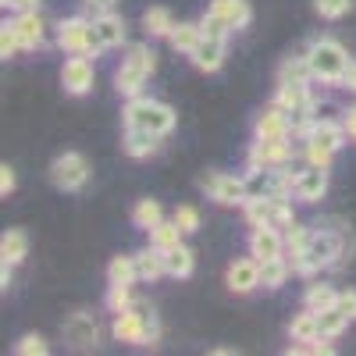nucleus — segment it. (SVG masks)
I'll return each mask as SVG.
<instances>
[{
	"mask_svg": "<svg viewBox=\"0 0 356 356\" xmlns=\"http://www.w3.org/2000/svg\"><path fill=\"white\" fill-rule=\"evenodd\" d=\"M164 264H168V275H171V278H189V275L196 271V257H193V250H189L186 243L164 250Z\"/></svg>",
	"mask_w": 356,
	"mask_h": 356,
	"instance_id": "a878e982",
	"label": "nucleus"
},
{
	"mask_svg": "<svg viewBox=\"0 0 356 356\" xmlns=\"http://www.w3.org/2000/svg\"><path fill=\"white\" fill-rule=\"evenodd\" d=\"M250 253L257 260H275V257H285V232L282 228H250Z\"/></svg>",
	"mask_w": 356,
	"mask_h": 356,
	"instance_id": "ddd939ff",
	"label": "nucleus"
},
{
	"mask_svg": "<svg viewBox=\"0 0 356 356\" xmlns=\"http://www.w3.org/2000/svg\"><path fill=\"white\" fill-rule=\"evenodd\" d=\"M161 221H164V207H161L157 200H139V203L132 207V225H136V228L150 232V228H157Z\"/></svg>",
	"mask_w": 356,
	"mask_h": 356,
	"instance_id": "473e14b6",
	"label": "nucleus"
},
{
	"mask_svg": "<svg viewBox=\"0 0 356 356\" xmlns=\"http://www.w3.org/2000/svg\"><path fill=\"white\" fill-rule=\"evenodd\" d=\"M349 321H356V289H346V292H339V303H335Z\"/></svg>",
	"mask_w": 356,
	"mask_h": 356,
	"instance_id": "49530a36",
	"label": "nucleus"
},
{
	"mask_svg": "<svg viewBox=\"0 0 356 356\" xmlns=\"http://www.w3.org/2000/svg\"><path fill=\"white\" fill-rule=\"evenodd\" d=\"M310 235H314V228H307V225H300V221H296L292 228H285V253H289V257L303 253L307 243H310Z\"/></svg>",
	"mask_w": 356,
	"mask_h": 356,
	"instance_id": "c9c22d12",
	"label": "nucleus"
},
{
	"mask_svg": "<svg viewBox=\"0 0 356 356\" xmlns=\"http://www.w3.org/2000/svg\"><path fill=\"white\" fill-rule=\"evenodd\" d=\"M225 282H228V289H232L235 296H246V292L260 289V260H257L253 253L243 257V260H235V264L228 267Z\"/></svg>",
	"mask_w": 356,
	"mask_h": 356,
	"instance_id": "2eb2a0df",
	"label": "nucleus"
},
{
	"mask_svg": "<svg viewBox=\"0 0 356 356\" xmlns=\"http://www.w3.org/2000/svg\"><path fill=\"white\" fill-rule=\"evenodd\" d=\"M342 125H346V132H349V139L356 143V107H349V111H342Z\"/></svg>",
	"mask_w": 356,
	"mask_h": 356,
	"instance_id": "8fccbe9b",
	"label": "nucleus"
},
{
	"mask_svg": "<svg viewBox=\"0 0 356 356\" xmlns=\"http://www.w3.org/2000/svg\"><path fill=\"white\" fill-rule=\"evenodd\" d=\"M8 25L18 33V40H22L25 50H43L47 47V22H43L40 11H18Z\"/></svg>",
	"mask_w": 356,
	"mask_h": 356,
	"instance_id": "9b49d317",
	"label": "nucleus"
},
{
	"mask_svg": "<svg viewBox=\"0 0 356 356\" xmlns=\"http://www.w3.org/2000/svg\"><path fill=\"white\" fill-rule=\"evenodd\" d=\"M57 47L65 54H86V57H100L104 54V43L97 36V25L89 15H72V18H61L57 22Z\"/></svg>",
	"mask_w": 356,
	"mask_h": 356,
	"instance_id": "39448f33",
	"label": "nucleus"
},
{
	"mask_svg": "<svg viewBox=\"0 0 356 356\" xmlns=\"http://www.w3.org/2000/svg\"><path fill=\"white\" fill-rule=\"evenodd\" d=\"M314 11L324 18V22H339L353 11V0H314Z\"/></svg>",
	"mask_w": 356,
	"mask_h": 356,
	"instance_id": "4c0bfd02",
	"label": "nucleus"
},
{
	"mask_svg": "<svg viewBox=\"0 0 356 356\" xmlns=\"http://www.w3.org/2000/svg\"><path fill=\"white\" fill-rule=\"evenodd\" d=\"M317 328H321V339H339L349 328V317L339 307H328V310L317 314Z\"/></svg>",
	"mask_w": 356,
	"mask_h": 356,
	"instance_id": "72a5a7b5",
	"label": "nucleus"
},
{
	"mask_svg": "<svg viewBox=\"0 0 356 356\" xmlns=\"http://www.w3.org/2000/svg\"><path fill=\"white\" fill-rule=\"evenodd\" d=\"M211 11L221 15L228 22L232 33H239V29H246L253 22V8H250V0H211Z\"/></svg>",
	"mask_w": 356,
	"mask_h": 356,
	"instance_id": "412c9836",
	"label": "nucleus"
},
{
	"mask_svg": "<svg viewBox=\"0 0 356 356\" xmlns=\"http://www.w3.org/2000/svg\"><path fill=\"white\" fill-rule=\"evenodd\" d=\"M15 186H18V178H15V168L11 164H4V168H0V196H11L15 193Z\"/></svg>",
	"mask_w": 356,
	"mask_h": 356,
	"instance_id": "de8ad7c7",
	"label": "nucleus"
},
{
	"mask_svg": "<svg viewBox=\"0 0 356 356\" xmlns=\"http://www.w3.org/2000/svg\"><path fill=\"white\" fill-rule=\"evenodd\" d=\"M307 61H310L314 82H321V86H339L353 57H349V50H346L339 40L317 36V40L307 47Z\"/></svg>",
	"mask_w": 356,
	"mask_h": 356,
	"instance_id": "20e7f679",
	"label": "nucleus"
},
{
	"mask_svg": "<svg viewBox=\"0 0 356 356\" xmlns=\"http://www.w3.org/2000/svg\"><path fill=\"white\" fill-rule=\"evenodd\" d=\"M171 218L178 221V228H182L186 235L200 232V211H196V207H189V203H182V207H175V214H171Z\"/></svg>",
	"mask_w": 356,
	"mask_h": 356,
	"instance_id": "79ce46f5",
	"label": "nucleus"
},
{
	"mask_svg": "<svg viewBox=\"0 0 356 356\" xmlns=\"http://www.w3.org/2000/svg\"><path fill=\"white\" fill-rule=\"evenodd\" d=\"M200 189L211 196L218 207H243V203L250 200L246 178L228 175V171H207V175L200 178Z\"/></svg>",
	"mask_w": 356,
	"mask_h": 356,
	"instance_id": "423d86ee",
	"label": "nucleus"
},
{
	"mask_svg": "<svg viewBox=\"0 0 356 356\" xmlns=\"http://www.w3.org/2000/svg\"><path fill=\"white\" fill-rule=\"evenodd\" d=\"M303 157L314 168H332V161H335V154L324 150V146H317V143H303Z\"/></svg>",
	"mask_w": 356,
	"mask_h": 356,
	"instance_id": "c03bdc74",
	"label": "nucleus"
},
{
	"mask_svg": "<svg viewBox=\"0 0 356 356\" xmlns=\"http://www.w3.org/2000/svg\"><path fill=\"white\" fill-rule=\"evenodd\" d=\"M25 47H22V40H18V33L4 22V29H0V57H18Z\"/></svg>",
	"mask_w": 356,
	"mask_h": 356,
	"instance_id": "37998d69",
	"label": "nucleus"
},
{
	"mask_svg": "<svg viewBox=\"0 0 356 356\" xmlns=\"http://www.w3.org/2000/svg\"><path fill=\"white\" fill-rule=\"evenodd\" d=\"M289 275H296L292 264H289V257L260 260V285H264V289H282V285L289 282Z\"/></svg>",
	"mask_w": 356,
	"mask_h": 356,
	"instance_id": "bb28decb",
	"label": "nucleus"
},
{
	"mask_svg": "<svg viewBox=\"0 0 356 356\" xmlns=\"http://www.w3.org/2000/svg\"><path fill=\"white\" fill-rule=\"evenodd\" d=\"M303 143H317V146H324V150L339 154L342 146L349 143V132H346L342 122H335V118H321V122H314V129H310V136Z\"/></svg>",
	"mask_w": 356,
	"mask_h": 356,
	"instance_id": "f3484780",
	"label": "nucleus"
},
{
	"mask_svg": "<svg viewBox=\"0 0 356 356\" xmlns=\"http://www.w3.org/2000/svg\"><path fill=\"white\" fill-rule=\"evenodd\" d=\"M349 257H353V239L346 228H314L307 250L289 257V264L300 278H314L324 267H346Z\"/></svg>",
	"mask_w": 356,
	"mask_h": 356,
	"instance_id": "f257e3e1",
	"label": "nucleus"
},
{
	"mask_svg": "<svg viewBox=\"0 0 356 356\" xmlns=\"http://www.w3.org/2000/svg\"><path fill=\"white\" fill-rule=\"evenodd\" d=\"M257 139H285L292 136V122H289V111H282L278 104H267L257 114V125H253Z\"/></svg>",
	"mask_w": 356,
	"mask_h": 356,
	"instance_id": "4468645a",
	"label": "nucleus"
},
{
	"mask_svg": "<svg viewBox=\"0 0 356 356\" xmlns=\"http://www.w3.org/2000/svg\"><path fill=\"white\" fill-rule=\"evenodd\" d=\"M339 303V289L335 285H328V282H314V285H307V292H303V307H310V310H328V307H335Z\"/></svg>",
	"mask_w": 356,
	"mask_h": 356,
	"instance_id": "7c9ffc66",
	"label": "nucleus"
},
{
	"mask_svg": "<svg viewBox=\"0 0 356 356\" xmlns=\"http://www.w3.org/2000/svg\"><path fill=\"white\" fill-rule=\"evenodd\" d=\"M114 4H118V0H82V15L97 18V15H107V11H114Z\"/></svg>",
	"mask_w": 356,
	"mask_h": 356,
	"instance_id": "a18cd8bd",
	"label": "nucleus"
},
{
	"mask_svg": "<svg viewBox=\"0 0 356 356\" xmlns=\"http://www.w3.org/2000/svg\"><path fill=\"white\" fill-rule=\"evenodd\" d=\"M143 29H146L154 40H168L171 29H175V15H171L168 8H146V11H143Z\"/></svg>",
	"mask_w": 356,
	"mask_h": 356,
	"instance_id": "c756f323",
	"label": "nucleus"
},
{
	"mask_svg": "<svg viewBox=\"0 0 356 356\" xmlns=\"http://www.w3.org/2000/svg\"><path fill=\"white\" fill-rule=\"evenodd\" d=\"M125 61H136L139 68H146V72H157V50L150 47V43H132L129 47V54H125Z\"/></svg>",
	"mask_w": 356,
	"mask_h": 356,
	"instance_id": "e433bc0d",
	"label": "nucleus"
},
{
	"mask_svg": "<svg viewBox=\"0 0 356 356\" xmlns=\"http://www.w3.org/2000/svg\"><path fill=\"white\" fill-rule=\"evenodd\" d=\"M310 100H314L310 86H278V93H275V104H278L282 111H289V114L310 107Z\"/></svg>",
	"mask_w": 356,
	"mask_h": 356,
	"instance_id": "c85d7f7f",
	"label": "nucleus"
},
{
	"mask_svg": "<svg viewBox=\"0 0 356 356\" xmlns=\"http://www.w3.org/2000/svg\"><path fill=\"white\" fill-rule=\"evenodd\" d=\"M0 4H4L8 11H40V4H43V0H0Z\"/></svg>",
	"mask_w": 356,
	"mask_h": 356,
	"instance_id": "09e8293b",
	"label": "nucleus"
},
{
	"mask_svg": "<svg viewBox=\"0 0 356 356\" xmlns=\"http://www.w3.org/2000/svg\"><path fill=\"white\" fill-rule=\"evenodd\" d=\"M200 40H203V29H200V22H175V29H171V36H168V43L178 50V54H193L196 47H200Z\"/></svg>",
	"mask_w": 356,
	"mask_h": 356,
	"instance_id": "b1692460",
	"label": "nucleus"
},
{
	"mask_svg": "<svg viewBox=\"0 0 356 356\" xmlns=\"http://www.w3.org/2000/svg\"><path fill=\"white\" fill-rule=\"evenodd\" d=\"M157 146H161V136L154 132H146V129H132L125 125V139H122V150L136 161H146V157H154L157 154Z\"/></svg>",
	"mask_w": 356,
	"mask_h": 356,
	"instance_id": "aec40b11",
	"label": "nucleus"
},
{
	"mask_svg": "<svg viewBox=\"0 0 356 356\" xmlns=\"http://www.w3.org/2000/svg\"><path fill=\"white\" fill-rule=\"evenodd\" d=\"M93 25H97V36H100L104 50H118V47H125V40H129V25H125V18H122V15H114V11L97 15V18H93Z\"/></svg>",
	"mask_w": 356,
	"mask_h": 356,
	"instance_id": "6ab92c4d",
	"label": "nucleus"
},
{
	"mask_svg": "<svg viewBox=\"0 0 356 356\" xmlns=\"http://www.w3.org/2000/svg\"><path fill=\"white\" fill-rule=\"evenodd\" d=\"M111 335L118 342H129V346H157L161 342V321H157V310L150 307V300H132L129 310L114 314Z\"/></svg>",
	"mask_w": 356,
	"mask_h": 356,
	"instance_id": "f03ea898",
	"label": "nucleus"
},
{
	"mask_svg": "<svg viewBox=\"0 0 356 356\" xmlns=\"http://www.w3.org/2000/svg\"><path fill=\"white\" fill-rule=\"evenodd\" d=\"M65 342L79 353H89L100 346V321L89 314V310H75L68 321H65Z\"/></svg>",
	"mask_w": 356,
	"mask_h": 356,
	"instance_id": "1a4fd4ad",
	"label": "nucleus"
},
{
	"mask_svg": "<svg viewBox=\"0 0 356 356\" xmlns=\"http://www.w3.org/2000/svg\"><path fill=\"white\" fill-rule=\"evenodd\" d=\"M310 82H314V72H310L307 54L285 57L282 68H278V86H310Z\"/></svg>",
	"mask_w": 356,
	"mask_h": 356,
	"instance_id": "5701e85b",
	"label": "nucleus"
},
{
	"mask_svg": "<svg viewBox=\"0 0 356 356\" xmlns=\"http://www.w3.org/2000/svg\"><path fill=\"white\" fill-rule=\"evenodd\" d=\"M225 43H228V40H211V36H203V40H200V47L189 54L193 68H196V72H203V75L221 72V65H225Z\"/></svg>",
	"mask_w": 356,
	"mask_h": 356,
	"instance_id": "a211bd4d",
	"label": "nucleus"
},
{
	"mask_svg": "<svg viewBox=\"0 0 356 356\" xmlns=\"http://www.w3.org/2000/svg\"><path fill=\"white\" fill-rule=\"evenodd\" d=\"M136 267H139V282H157L168 275V264H164V250H157L154 243L136 253Z\"/></svg>",
	"mask_w": 356,
	"mask_h": 356,
	"instance_id": "4be33fe9",
	"label": "nucleus"
},
{
	"mask_svg": "<svg viewBox=\"0 0 356 356\" xmlns=\"http://www.w3.org/2000/svg\"><path fill=\"white\" fill-rule=\"evenodd\" d=\"M93 82H97L93 57L72 54L68 61L61 65V86H65V93H72V97H86L89 89H93Z\"/></svg>",
	"mask_w": 356,
	"mask_h": 356,
	"instance_id": "9d476101",
	"label": "nucleus"
},
{
	"mask_svg": "<svg viewBox=\"0 0 356 356\" xmlns=\"http://www.w3.org/2000/svg\"><path fill=\"white\" fill-rule=\"evenodd\" d=\"M328 171H332V168H314V164H307V168L300 171V178H296L292 196L300 200V203H317V200H324V193H328Z\"/></svg>",
	"mask_w": 356,
	"mask_h": 356,
	"instance_id": "f8f14e48",
	"label": "nucleus"
},
{
	"mask_svg": "<svg viewBox=\"0 0 356 356\" xmlns=\"http://www.w3.org/2000/svg\"><path fill=\"white\" fill-rule=\"evenodd\" d=\"M289 339L292 342H317L321 339V328H317V310L303 307V314H296L292 324H289Z\"/></svg>",
	"mask_w": 356,
	"mask_h": 356,
	"instance_id": "cd10ccee",
	"label": "nucleus"
},
{
	"mask_svg": "<svg viewBox=\"0 0 356 356\" xmlns=\"http://www.w3.org/2000/svg\"><path fill=\"white\" fill-rule=\"evenodd\" d=\"M132 300H136V296H132V285H111V289H107V310H111V314L129 310Z\"/></svg>",
	"mask_w": 356,
	"mask_h": 356,
	"instance_id": "ea45409f",
	"label": "nucleus"
},
{
	"mask_svg": "<svg viewBox=\"0 0 356 356\" xmlns=\"http://www.w3.org/2000/svg\"><path fill=\"white\" fill-rule=\"evenodd\" d=\"M292 136L285 139H257L246 154V171H260V168H285L292 161Z\"/></svg>",
	"mask_w": 356,
	"mask_h": 356,
	"instance_id": "6e6552de",
	"label": "nucleus"
},
{
	"mask_svg": "<svg viewBox=\"0 0 356 356\" xmlns=\"http://www.w3.org/2000/svg\"><path fill=\"white\" fill-rule=\"evenodd\" d=\"M146 82H150V72L139 68L136 61H125V57H122V65H118V72H114V89H118V93H122L125 100L143 97Z\"/></svg>",
	"mask_w": 356,
	"mask_h": 356,
	"instance_id": "dca6fc26",
	"label": "nucleus"
},
{
	"mask_svg": "<svg viewBox=\"0 0 356 356\" xmlns=\"http://www.w3.org/2000/svg\"><path fill=\"white\" fill-rule=\"evenodd\" d=\"M15 353H18V356H47L50 346H47L43 335H22V339L15 342Z\"/></svg>",
	"mask_w": 356,
	"mask_h": 356,
	"instance_id": "a19ab883",
	"label": "nucleus"
},
{
	"mask_svg": "<svg viewBox=\"0 0 356 356\" xmlns=\"http://www.w3.org/2000/svg\"><path fill=\"white\" fill-rule=\"evenodd\" d=\"M89 175H93V168H89V161L75 150L61 154V157H54L50 164V182L61 189V193H79L89 186Z\"/></svg>",
	"mask_w": 356,
	"mask_h": 356,
	"instance_id": "0eeeda50",
	"label": "nucleus"
},
{
	"mask_svg": "<svg viewBox=\"0 0 356 356\" xmlns=\"http://www.w3.org/2000/svg\"><path fill=\"white\" fill-rule=\"evenodd\" d=\"M342 89H349V93H356V61H349V68H346V75H342V82H339Z\"/></svg>",
	"mask_w": 356,
	"mask_h": 356,
	"instance_id": "3c124183",
	"label": "nucleus"
},
{
	"mask_svg": "<svg viewBox=\"0 0 356 356\" xmlns=\"http://www.w3.org/2000/svg\"><path fill=\"white\" fill-rule=\"evenodd\" d=\"M200 29H203V36H211V40H228L232 36V29L221 15H214L211 8H207V15L200 18Z\"/></svg>",
	"mask_w": 356,
	"mask_h": 356,
	"instance_id": "58836bf2",
	"label": "nucleus"
},
{
	"mask_svg": "<svg viewBox=\"0 0 356 356\" xmlns=\"http://www.w3.org/2000/svg\"><path fill=\"white\" fill-rule=\"evenodd\" d=\"M11 278H15V264L0 260V289H8V285H11Z\"/></svg>",
	"mask_w": 356,
	"mask_h": 356,
	"instance_id": "603ef678",
	"label": "nucleus"
},
{
	"mask_svg": "<svg viewBox=\"0 0 356 356\" xmlns=\"http://www.w3.org/2000/svg\"><path fill=\"white\" fill-rule=\"evenodd\" d=\"M136 282H139L136 257H114L107 264V285H136Z\"/></svg>",
	"mask_w": 356,
	"mask_h": 356,
	"instance_id": "2f4dec72",
	"label": "nucleus"
},
{
	"mask_svg": "<svg viewBox=\"0 0 356 356\" xmlns=\"http://www.w3.org/2000/svg\"><path fill=\"white\" fill-rule=\"evenodd\" d=\"M29 257V235L22 228H8L4 235H0V260H8V264H22Z\"/></svg>",
	"mask_w": 356,
	"mask_h": 356,
	"instance_id": "393cba45",
	"label": "nucleus"
},
{
	"mask_svg": "<svg viewBox=\"0 0 356 356\" xmlns=\"http://www.w3.org/2000/svg\"><path fill=\"white\" fill-rule=\"evenodd\" d=\"M182 228H178V221L171 218V221H161L157 228H150V243L157 246V250H171V246H178L182 243Z\"/></svg>",
	"mask_w": 356,
	"mask_h": 356,
	"instance_id": "f704fd0d",
	"label": "nucleus"
},
{
	"mask_svg": "<svg viewBox=\"0 0 356 356\" xmlns=\"http://www.w3.org/2000/svg\"><path fill=\"white\" fill-rule=\"evenodd\" d=\"M122 118H125V125H132V129H146V132H154V136H161V139H164L168 132H175V125H178L175 107L164 104V100L146 97V93L125 100Z\"/></svg>",
	"mask_w": 356,
	"mask_h": 356,
	"instance_id": "7ed1b4c3",
	"label": "nucleus"
}]
</instances>
